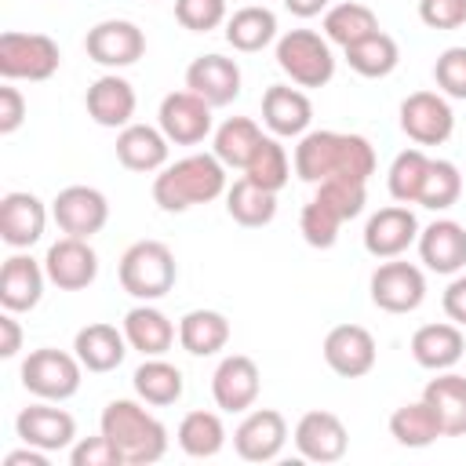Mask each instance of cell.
Masks as SVG:
<instances>
[{
  "label": "cell",
  "instance_id": "30bf717a",
  "mask_svg": "<svg viewBox=\"0 0 466 466\" xmlns=\"http://www.w3.org/2000/svg\"><path fill=\"white\" fill-rule=\"evenodd\" d=\"M51 215H55V222H58L62 233L91 240L109 222V200L95 186H66L51 200Z\"/></svg>",
  "mask_w": 466,
  "mask_h": 466
},
{
  "label": "cell",
  "instance_id": "6da1fadb",
  "mask_svg": "<svg viewBox=\"0 0 466 466\" xmlns=\"http://www.w3.org/2000/svg\"><path fill=\"white\" fill-rule=\"evenodd\" d=\"M295 175L302 182L353 178L368 182L375 175V149L364 135L350 131H306L295 146Z\"/></svg>",
  "mask_w": 466,
  "mask_h": 466
},
{
  "label": "cell",
  "instance_id": "d4e9b609",
  "mask_svg": "<svg viewBox=\"0 0 466 466\" xmlns=\"http://www.w3.org/2000/svg\"><path fill=\"white\" fill-rule=\"evenodd\" d=\"M262 120L273 135L280 138H295L306 135L309 120H313V102L306 98V91L288 87V84H273L262 95Z\"/></svg>",
  "mask_w": 466,
  "mask_h": 466
},
{
  "label": "cell",
  "instance_id": "d6986e66",
  "mask_svg": "<svg viewBox=\"0 0 466 466\" xmlns=\"http://www.w3.org/2000/svg\"><path fill=\"white\" fill-rule=\"evenodd\" d=\"M15 430H18L22 444H33L40 451H62V448H73V441H76V419L55 404L22 408L15 419Z\"/></svg>",
  "mask_w": 466,
  "mask_h": 466
},
{
  "label": "cell",
  "instance_id": "bcb514c9",
  "mask_svg": "<svg viewBox=\"0 0 466 466\" xmlns=\"http://www.w3.org/2000/svg\"><path fill=\"white\" fill-rule=\"evenodd\" d=\"M433 80L441 95L448 98H466V47H448L433 62Z\"/></svg>",
  "mask_w": 466,
  "mask_h": 466
},
{
  "label": "cell",
  "instance_id": "f1b7e54d",
  "mask_svg": "<svg viewBox=\"0 0 466 466\" xmlns=\"http://www.w3.org/2000/svg\"><path fill=\"white\" fill-rule=\"evenodd\" d=\"M422 400L433 408L444 437H466V375L441 371L426 382Z\"/></svg>",
  "mask_w": 466,
  "mask_h": 466
},
{
  "label": "cell",
  "instance_id": "60d3db41",
  "mask_svg": "<svg viewBox=\"0 0 466 466\" xmlns=\"http://www.w3.org/2000/svg\"><path fill=\"white\" fill-rule=\"evenodd\" d=\"M426 167H430V157H426L422 149H404V153H397L393 164H390V175H386L390 197H393L397 204H419Z\"/></svg>",
  "mask_w": 466,
  "mask_h": 466
},
{
  "label": "cell",
  "instance_id": "7402d4cb",
  "mask_svg": "<svg viewBox=\"0 0 466 466\" xmlns=\"http://www.w3.org/2000/svg\"><path fill=\"white\" fill-rule=\"evenodd\" d=\"M44 280H47L44 262H36L33 255H11L0 269V306L11 313L36 309L44 295Z\"/></svg>",
  "mask_w": 466,
  "mask_h": 466
},
{
  "label": "cell",
  "instance_id": "1f68e13d",
  "mask_svg": "<svg viewBox=\"0 0 466 466\" xmlns=\"http://www.w3.org/2000/svg\"><path fill=\"white\" fill-rule=\"evenodd\" d=\"M178 342L193 357H211L229 342V320L218 309H189L178 320Z\"/></svg>",
  "mask_w": 466,
  "mask_h": 466
},
{
  "label": "cell",
  "instance_id": "ffe728a7",
  "mask_svg": "<svg viewBox=\"0 0 466 466\" xmlns=\"http://www.w3.org/2000/svg\"><path fill=\"white\" fill-rule=\"evenodd\" d=\"M44 226H47V208L36 193H25V189L4 193V200H0V237H4V244L18 248V251L33 248L44 237Z\"/></svg>",
  "mask_w": 466,
  "mask_h": 466
},
{
  "label": "cell",
  "instance_id": "ee69618b",
  "mask_svg": "<svg viewBox=\"0 0 466 466\" xmlns=\"http://www.w3.org/2000/svg\"><path fill=\"white\" fill-rule=\"evenodd\" d=\"M339 226H342V218H339L328 204H320V200L302 204L299 229H302V240H306L309 248H331V244L339 240Z\"/></svg>",
  "mask_w": 466,
  "mask_h": 466
},
{
  "label": "cell",
  "instance_id": "f6af8a7d",
  "mask_svg": "<svg viewBox=\"0 0 466 466\" xmlns=\"http://www.w3.org/2000/svg\"><path fill=\"white\" fill-rule=\"evenodd\" d=\"M175 18L189 33H208L226 22V0H175Z\"/></svg>",
  "mask_w": 466,
  "mask_h": 466
},
{
  "label": "cell",
  "instance_id": "5b68a950",
  "mask_svg": "<svg viewBox=\"0 0 466 466\" xmlns=\"http://www.w3.org/2000/svg\"><path fill=\"white\" fill-rule=\"evenodd\" d=\"M277 66L299 87H324L335 76V55L328 36L313 29H288L277 40Z\"/></svg>",
  "mask_w": 466,
  "mask_h": 466
},
{
  "label": "cell",
  "instance_id": "f546056e",
  "mask_svg": "<svg viewBox=\"0 0 466 466\" xmlns=\"http://www.w3.org/2000/svg\"><path fill=\"white\" fill-rule=\"evenodd\" d=\"M124 335H127V346L138 350L142 357H164V353L171 350V342H175L178 331H175V324H171L157 306L142 302V306L127 309V317H124Z\"/></svg>",
  "mask_w": 466,
  "mask_h": 466
},
{
  "label": "cell",
  "instance_id": "c3c4849f",
  "mask_svg": "<svg viewBox=\"0 0 466 466\" xmlns=\"http://www.w3.org/2000/svg\"><path fill=\"white\" fill-rule=\"evenodd\" d=\"M419 18L430 29H459L466 25V0H419Z\"/></svg>",
  "mask_w": 466,
  "mask_h": 466
},
{
  "label": "cell",
  "instance_id": "9a60e30c",
  "mask_svg": "<svg viewBox=\"0 0 466 466\" xmlns=\"http://www.w3.org/2000/svg\"><path fill=\"white\" fill-rule=\"evenodd\" d=\"M419 240V218L408 204L379 208L364 226V251L375 258H397Z\"/></svg>",
  "mask_w": 466,
  "mask_h": 466
},
{
  "label": "cell",
  "instance_id": "d590c367",
  "mask_svg": "<svg viewBox=\"0 0 466 466\" xmlns=\"http://www.w3.org/2000/svg\"><path fill=\"white\" fill-rule=\"evenodd\" d=\"M262 138H266V135L258 131V124H255L251 116H229V120H222L218 131H215V157H218L226 167H240V171H244Z\"/></svg>",
  "mask_w": 466,
  "mask_h": 466
},
{
  "label": "cell",
  "instance_id": "9c48e42d",
  "mask_svg": "<svg viewBox=\"0 0 466 466\" xmlns=\"http://www.w3.org/2000/svg\"><path fill=\"white\" fill-rule=\"evenodd\" d=\"M84 51L91 62H98L106 69H124L146 55V33L127 18H106L87 29Z\"/></svg>",
  "mask_w": 466,
  "mask_h": 466
},
{
  "label": "cell",
  "instance_id": "44dd1931",
  "mask_svg": "<svg viewBox=\"0 0 466 466\" xmlns=\"http://www.w3.org/2000/svg\"><path fill=\"white\" fill-rule=\"evenodd\" d=\"M186 87L208 106H229L240 95V66L226 55H200L186 69Z\"/></svg>",
  "mask_w": 466,
  "mask_h": 466
},
{
  "label": "cell",
  "instance_id": "8fae6325",
  "mask_svg": "<svg viewBox=\"0 0 466 466\" xmlns=\"http://www.w3.org/2000/svg\"><path fill=\"white\" fill-rule=\"evenodd\" d=\"M426 299V277L419 266L390 258L371 273V302L386 313H411Z\"/></svg>",
  "mask_w": 466,
  "mask_h": 466
},
{
  "label": "cell",
  "instance_id": "4dcf8cb0",
  "mask_svg": "<svg viewBox=\"0 0 466 466\" xmlns=\"http://www.w3.org/2000/svg\"><path fill=\"white\" fill-rule=\"evenodd\" d=\"M226 40L233 51H262L266 44L277 40V15L262 4H248V7H237L229 18H226Z\"/></svg>",
  "mask_w": 466,
  "mask_h": 466
},
{
  "label": "cell",
  "instance_id": "f5cc1de1",
  "mask_svg": "<svg viewBox=\"0 0 466 466\" xmlns=\"http://www.w3.org/2000/svg\"><path fill=\"white\" fill-rule=\"evenodd\" d=\"M4 466H47V451H40V448L25 444V448L11 451V455L4 459Z\"/></svg>",
  "mask_w": 466,
  "mask_h": 466
},
{
  "label": "cell",
  "instance_id": "83f0119b",
  "mask_svg": "<svg viewBox=\"0 0 466 466\" xmlns=\"http://www.w3.org/2000/svg\"><path fill=\"white\" fill-rule=\"evenodd\" d=\"M167 135L160 127H149V124H127L120 127L116 135V160L127 167V171H160L167 164Z\"/></svg>",
  "mask_w": 466,
  "mask_h": 466
},
{
  "label": "cell",
  "instance_id": "ba28073f",
  "mask_svg": "<svg viewBox=\"0 0 466 466\" xmlns=\"http://www.w3.org/2000/svg\"><path fill=\"white\" fill-rule=\"evenodd\" d=\"M400 131L419 146H441L455 131V113L441 91H411L400 102Z\"/></svg>",
  "mask_w": 466,
  "mask_h": 466
},
{
  "label": "cell",
  "instance_id": "4fadbf2b",
  "mask_svg": "<svg viewBox=\"0 0 466 466\" xmlns=\"http://www.w3.org/2000/svg\"><path fill=\"white\" fill-rule=\"evenodd\" d=\"M320 353H324V364H328L335 375H342V379H360V375H368V371L375 368V357H379L371 331L360 328V324H335V328L324 335Z\"/></svg>",
  "mask_w": 466,
  "mask_h": 466
},
{
  "label": "cell",
  "instance_id": "3957f363",
  "mask_svg": "<svg viewBox=\"0 0 466 466\" xmlns=\"http://www.w3.org/2000/svg\"><path fill=\"white\" fill-rule=\"evenodd\" d=\"M102 433L116 444L124 466H149L160 462L167 451V430L157 415H149L138 400L116 397L102 408Z\"/></svg>",
  "mask_w": 466,
  "mask_h": 466
},
{
  "label": "cell",
  "instance_id": "ac0fdd59",
  "mask_svg": "<svg viewBox=\"0 0 466 466\" xmlns=\"http://www.w3.org/2000/svg\"><path fill=\"white\" fill-rule=\"evenodd\" d=\"M295 448L309 462H339L350 448V433L335 411L317 408L295 422Z\"/></svg>",
  "mask_w": 466,
  "mask_h": 466
},
{
  "label": "cell",
  "instance_id": "816d5d0a",
  "mask_svg": "<svg viewBox=\"0 0 466 466\" xmlns=\"http://www.w3.org/2000/svg\"><path fill=\"white\" fill-rule=\"evenodd\" d=\"M18 350H22V328H18L15 313L4 309V317H0V357H15Z\"/></svg>",
  "mask_w": 466,
  "mask_h": 466
},
{
  "label": "cell",
  "instance_id": "ab89813d",
  "mask_svg": "<svg viewBox=\"0 0 466 466\" xmlns=\"http://www.w3.org/2000/svg\"><path fill=\"white\" fill-rule=\"evenodd\" d=\"M288 175H291V164H288L284 146H280L277 138L266 135V138L258 142L255 157L248 160L244 178H251L255 186H262V189H269V193H280V189L288 186Z\"/></svg>",
  "mask_w": 466,
  "mask_h": 466
},
{
  "label": "cell",
  "instance_id": "e0dca14e",
  "mask_svg": "<svg viewBox=\"0 0 466 466\" xmlns=\"http://www.w3.org/2000/svg\"><path fill=\"white\" fill-rule=\"evenodd\" d=\"M288 441V422L280 411L273 408H255L240 419V426L233 430V448L244 462H269L280 455Z\"/></svg>",
  "mask_w": 466,
  "mask_h": 466
},
{
  "label": "cell",
  "instance_id": "f907efd6",
  "mask_svg": "<svg viewBox=\"0 0 466 466\" xmlns=\"http://www.w3.org/2000/svg\"><path fill=\"white\" fill-rule=\"evenodd\" d=\"M441 306H444V313H448V320H451V324L466 328V273H459V277L444 288Z\"/></svg>",
  "mask_w": 466,
  "mask_h": 466
},
{
  "label": "cell",
  "instance_id": "2e32d148",
  "mask_svg": "<svg viewBox=\"0 0 466 466\" xmlns=\"http://www.w3.org/2000/svg\"><path fill=\"white\" fill-rule=\"evenodd\" d=\"M258 390H262V375L251 357L229 353L218 360L211 375V397L222 411H248L258 400Z\"/></svg>",
  "mask_w": 466,
  "mask_h": 466
},
{
  "label": "cell",
  "instance_id": "603a6c76",
  "mask_svg": "<svg viewBox=\"0 0 466 466\" xmlns=\"http://www.w3.org/2000/svg\"><path fill=\"white\" fill-rule=\"evenodd\" d=\"M419 258L433 273H459L466 266V226L455 218H437L419 229Z\"/></svg>",
  "mask_w": 466,
  "mask_h": 466
},
{
  "label": "cell",
  "instance_id": "d6a6232c",
  "mask_svg": "<svg viewBox=\"0 0 466 466\" xmlns=\"http://www.w3.org/2000/svg\"><path fill=\"white\" fill-rule=\"evenodd\" d=\"M131 382H135V393H138L146 404H153V408L175 404V400L182 397V390H186L182 371H178L171 360H164V357H146V360L135 368Z\"/></svg>",
  "mask_w": 466,
  "mask_h": 466
},
{
  "label": "cell",
  "instance_id": "484cf974",
  "mask_svg": "<svg viewBox=\"0 0 466 466\" xmlns=\"http://www.w3.org/2000/svg\"><path fill=\"white\" fill-rule=\"evenodd\" d=\"M462 353H466V339H462L459 324L437 320V324L415 328V335H411V357H415L419 368L448 371V368H455L462 360Z\"/></svg>",
  "mask_w": 466,
  "mask_h": 466
},
{
  "label": "cell",
  "instance_id": "7dc6e473",
  "mask_svg": "<svg viewBox=\"0 0 466 466\" xmlns=\"http://www.w3.org/2000/svg\"><path fill=\"white\" fill-rule=\"evenodd\" d=\"M69 459H73V466H124L116 444H113L106 433L76 441V444L69 448Z\"/></svg>",
  "mask_w": 466,
  "mask_h": 466
},
{
  "label": "cell",
  "instance_id": "52a82bcc",
  "mask_svg": "<svg viewBox=\"0 0 466 466\" xmlns=\"http://www.w3.org/2000/svg\"><path fill=\"white\" fill-rule=\"evenodd\" d=\"M80 357L66 350H33L22 360V386L40 400H69L80 390Z\"/></svg>",
  "mask_w": 466,
  "mask_h": 466
},
{
  "label": "cell",
  "instance_id": "e575fe53",
  "mask_svg": "<svg viewBox=\"0 0 466 466\" xmlns=\"http://www.w3.org/2000/svg\"><path fill=\"white\" fill-rule=\"evenodd\" d=\"M346 62H350L353 73H360V76H368V80H379V76H390V73L397 69L400 47H397V40H393L390 33L379 29V33H371V36L350 44V47H346Z\"/></svg>",
  "mask_w": 466,
  "mask_h": 466
},
{
  "label": "cell",
  "instance_id": "7a4b0ae2",
  "mask_svg": "<svg viewBox=\"0 0 466 466\" xmlns=\"http://www.w3.org/2000/svg\"><path fill=\"white\" fill-rule=\"evenodd\" d=\"M226 193V164L215 153H189L175 164H164L153 178V200L160 211H189Z\"/></svg>",
  "mask_w": 466,
  "mask_h": 466
},
{
  "label": "cell",
  "instance_id": "836d02e7",
  "mask_svg": "<svg viewBox=\"0 0 466 466\" xmlns=\"http://www.w3.org/2000/svg\"><path fill=\"white\" fill-rule=\"evenodd\" d=\"M226 211L233 222L248 226V229H258V226H269L273 215H277V193L255 186L251 178H237L229 189H226Z\"/></svg>",
  "mask_w": 466,
  "mask_h": 466
},
{
  "label": "cell",
  "instance_id": "8d00e7d4",
  "mask_svg": "<svg viewBox=\"0 0 466 466\" xmlns=\"http://www.w3.org/2000/svg\"><path fill=\"white\" fill-rule=\"evenodd\" d=\"M390 433L404 448H430L437 437H444L433 408L426 400H408L390 415Z\"/></svg>",
  "mask_w": 466,
  "mask_h": 466
},
{
  "label": "cell",
  "instance_id": "681fc988",
  "mask_svg": "<svg viewBox=\"0 0 466 466\" xmlns=\"http://www.w3.org/2000/svg\"><path fill=\"white\" fill-rule=\"evenodd\" d=\"M25 120V98L18 87L4 84L0 87V135H15Z\"/></svg>",
  "mask_w": 466,
  "mask_h": 466
},
{
  "label": "cell",
  "instance_id": "f35d334b",
  "mask_svg": "<svg viewBox=\"0 0 466 466\" xmlns=\"http://www.w3.org/2000/svg\"><path fill=\"white\" fill-rule=\"evenodd\" d=\"M175 437H178V448L189 459H211L226 444V426L215 411H189V415H182Z\"/></svg>",
  "mask_w": 466,
  "mask_h": 466
},
{
  "label": "cell",
  "instance_id": "5bb4252c",
  "mask_svg": "<svg viewBox=\"0 0 466 466\" xmlns=\"http://www.w3.org/2000/svg\"><path fill=\"white\" fill-rule=\"evenodd\" d=\"M44 269H47V280L62 291H80L87 284H95L98 277V255L95 248L84 240V237H62L47 248L44 255Z\"/></svg>",
  "mask_w": 466,
  "mask_h": 466
},
{
  "label": "cell",
  "instance_id": "7bdbcfd3",
  "mask_svg": "<svg viewBox=\"0 0 466 466\" xmlns=\"http://www.w3.org/2000/svg\"><path fill=\"white\" fill-rule=\"evenodd\" d=\"M364 186L368 182H353V178H324V182H317L313 200L328 204L342 222H350V218H357L364 211V200H368Z\"/></svg>",
  "mask_w": 466,
  "mask_h": 466
},
{
  "label": "cell",
  "instance_id": "7c38bea8",
  "mask_svg": "<svg viewBox=\"0 0 466 466\" xmlns=\"http://www.w3.org/2000/svg\"><path fill=\"white\" fill-rule=\"evenodd\" d=\"M211 109L215 106H208L189 87L186 91H171L160 102L157 124L167 135V142H175V146H197V142H204L211 135Z\"/></svg>",
  "mask_w": 466,
  "mask_h": 466
},
{
  "label": "cell",
  "instance_id": "4316f807",
  "mask_svg": "<svg viewBox=\"0 0 466 466\" xmlns=\"http://www.w3.org/2000/svg\"><path fill=\"white\" fill-rule=\"evenodd\" d=\"M73 353L80 357V364L87 371L106 375V371H113V368L124 364V357H127V335H124V328L116 331L113 324H102L98 320V324H87V328L76 331Z\"/></svg>",
  "mask_w": 466,
  "mask_h": 466
},
{
  "label": "cell",
  "instance_id": "cb8c5ba5",
  "mask_svg": "<svg viewBox=\"0 0 466 466\" xmlns=\"http://www.w3.org/2000/svg\"><path fill=\"white\" fill-rule=\"evenodd\" d=\"M84 106H87V116H91L98 127H127L131 116H135L138 98H135V87H131L124 76L106 73V76H98V80L87 87Z\"/></svg>",
  "mask_w": 466,
  "mask_h": 466
},
{
  "label": "cell",
  "instance_id": "8992f818",
  "mask_svg": "<svg viewBox=\"0 0 466 466\" xmlns=\"http://www.w3.org/2000/svg\"><path fill=\"white\" fill-rule=\"evenodd\" d=\"M62 66V51L47 33H0V76L4 80H47Z\"/></svg>",
  "mask_w": 466,
  "mask_h": 466
},
{
  "label": "cell",
  "instance_id": "74e56055",
  "mask_svg": "<svg viewBox=\"0 0 466 466\" xmlns=\"http://www.w3.org/2000/svg\"><path fill=\"white\" fill-rule=\"evenodd\" d=\"M371 33H379V18H375V11H371L368 4L346 0V4L328 7V15H324V36H328L331 44H339L342 51H346L350 44L371 36Z\"/></svg>",
  "mask_w": 466,
  "mask_h": 466
},
{
  "label": "cell",
  "instance_id": "b9f144b4",
  "mask_svg": "<svg viewBox=\"0 0 466 466\" xmlns=\"http://www.w3.org/2000/svg\"><path fill=\"white\" fill-rule=\"evenodd\" d=\"M462 193V175L451 160H437L430 157V167H426V178H422V193H419V204L430 208V211H444L459 200Z\"/></svg>",
  "mask_w": 466,
  "mask_h": 466
},
{
  "label": "cell",
  "instance_id": "277c9868",
  "mask_svg": "<svg viewBox=\"0 0 466 466\" xmlns=\"http://www.w3.org/2000/svg\"><path fill=\"white\" fill-rule=\"evenodd\" d=\"M120 288L138 299V302H157L164 299L175 280H178V266L167 244L160 240H135L124 255H120Z\"/></svg>",
  "mask_w": 466,
  "mask_h": 466
},
{
  "label": "cell",
  "instance_id": "db71d44e",
  "mask_svg": "<svg viewBox=\"0 0 466 466\" xmlns=\"http://www.w3.org/2000/svg\"><path fill=\"white\" fill-rule=\"evenodd\" d=\"M328 4H331V0H284V7H288L295 18H313V15H320Z\"/></svg>",
  "mask_w": 466,
  "mask_h": 466
}]
</instances>
